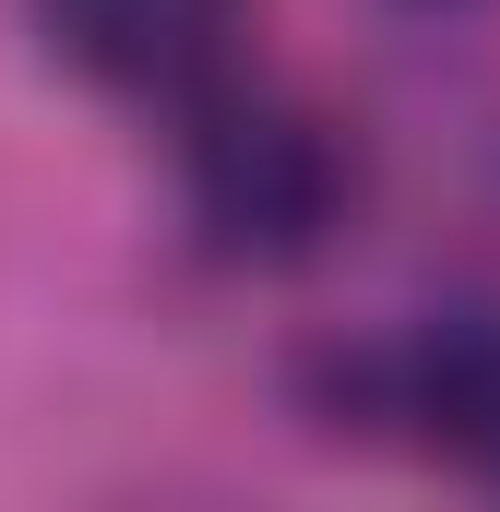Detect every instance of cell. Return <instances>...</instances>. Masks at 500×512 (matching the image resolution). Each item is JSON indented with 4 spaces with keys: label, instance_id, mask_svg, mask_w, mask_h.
Wrapping results in <instances>:
<instances>
[{
    "label": "cell",
    "instance_id": "1",
    "mask_svg": "<svg viewBox=\"0 0 500 512\" xmlns=\"http://www.w3.org/2000/svg\"><path fill=\"white\" fill-rule=\"evenodd\" d=\"M179 191H191L203 251L274 274V262H310L346 227L358 167H346V131L322 120V108L262 96V84H227V96H203L191 131H179Z\"/></svg>",
    "mask_w": 500,
    "mask_h": 512
},
{
    "label": "cell",
    "instance_id": "2",
    "mask_svg": "<svg viewBox=\"0 0 500 512\" xmlns=\"http://www.w3.org/2000/svg\"><path fill=\"white\" fill-rule=\"evenodd\" d=\"M48 48L84 72V84H120V96H179L227 60V24L239 0H36Z\"/></svg>",
    "mask_w": 500,
    "mask_h": 512
},
{
    "label": "cell",
    "instance_id": "3",
    "mask_svg": "<svg viewBox=\"0 0 500 512\" xmlns=\"http://www.w3.org/2000/svg\"><path fill=\"white\" fill-rule=\"evenodd\" d=\"M381 405H393L429 453L500 477V310H441V322H417V334L381 358Z\"/></svg>",
    "mask_w": 500,
    "mask_h": 512
}]
</instances>
